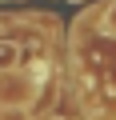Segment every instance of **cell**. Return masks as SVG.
<instances>
[{
	"mask_svg": "<svg viewBox=\"0 0 116 120\" xmlns=\"http://www.w3.org/2000/svg\"><path fill=\"white\" fill-rule=\"evenodd\" d=\"M20 64V44L16 40H0V72Z\"/></svg>",
	"mask_w": 116,
	"mask_h": 120,
	"instance_id": "obj_2",
	"label": "cell"
},
{
	"mask_svg": "<svg viewBox=\"0 0 116 120\" xmlns=\"http://www.w3.org/2000/svg\"><path fill=\"white\" fill-rule=\"evenodd\" d=\"M36 96H40V80H36V76L16 72V68H4V72H0V104L28 108Z\"/></svg>",
	"mask_w": 116,
	"mask_h": 120,
	"instance_id": "obj_1",
	"label": "cell"
},
{
	"mask_svg": "<svg viewBox=\"0 0 116 120\" xmlns=\"http://www.w3.org/2000/svg\"><path fill=\"white\" fill-rule=\"evenodd\" d=\"M100 32H112V36H116V0L100 12Z\"/></svg>",
	"mask_w": 116,
	"mask_h": 120,
	"instance_id": "obj_3",
	"label": "cell"
},
{
	"mask_svg": "<svg viewBox=\"0 0 116 120\" xmlns=\"http://www.w3.org/2000/svg\"><path fill=\"white\" fill-rule=\"evenodd\" d=\"M0 120H28L24 108H12V104H0Z\"/></svg>",
	"mask_w": 116,
	"mask_h": 120,
	"instance_id": "obj_4",
	"label": "cell"
}]
</instances>
